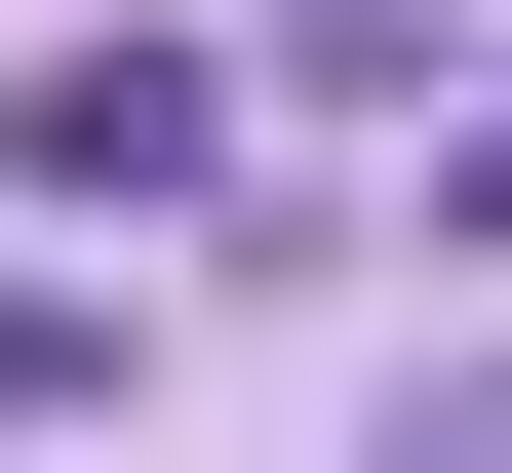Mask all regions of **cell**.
<instances>
[{"instance_id": "cell-2", "label": "cell", "mask_w": 512, "mask_h": 473, "mask_svg": "<svg viewBox=\"0 0 512 473\" xmlns=\"http://www.w3.org/2000/svg\"><path fill=\"white\" fill-rule=\"evenodd\" d=\"M394 473H512V355H473V395H394Z\"/></svg>"}, {"instance_id": "cell-1", "label": "cell", "mask_w": 512, "mask_h": 473, "mask_svg": "<svg viewBox=\"0 0 512 473\" xmlns=\"http://www.w3.org/2000/svg\"><path fill=\"white\" fill-rule=\"evenodd\" d=\"M0 158H40V198H158V158H197V79H158V40H40V79H0Z\"/></svg>"}]
</instances>
